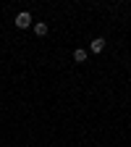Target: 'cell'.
Returning <instances> with one entry per match:
<instances>
[{
	"mask_svg": "<svg viewBox=\"0 0 131 147\" xmlns=\"http://www.w3.org/2000/svg\"><path fill=\"white\" fill-rule=\"evenodd\" d=\"M47 32H50V26H47L45 21H37V24H34V34H37V37H45Z\"/></svg>",
	"mask_w": 131,
	"mask_h": 147,
	"instance_id": "2",
	"label": "cell"
},
{
	"mask_svg": "<svg viewBox=\"0 0 131 147\" xmlns=\"http://www.w3.org/2000/svg\"><path fill=\"white\" fill-rule=\"evenodd\" d=\"M13 24H16L18 29H26V26H32V16H29L26 11H21V13L16 16V21H13Z\"/></svg>",
	"mask_w": 131,
	"mask_h": 147,
	"instance_id": "1",
	"label": "cell"
},
{
	"mask_svg": "<svg viewBox=\"0 0 131 147\" xmlns=\"http://www.w3.org/2000/svg\"><path fill=\"white\" fill-rule=\"evenodd\" d=\"M73 61H76V63H87V50H73Z\"/></svg>",
	"mask_w": 131,
	"mask_h": 147,
	"instance_id": "4",
	"label": "cell"
},
{
	"mask_svg": "<svg viewBox=\"0 0 131 147\" xmlns=\"http://www.w3.org/2000/svg\"><path fill=\"white\" fill-rule=\"evenodd\" d=\"M105 50V40L102 37H95V40H92V53H102Z\"/></svg>",
	"mask_w": 131,
	"mask_h": 147,
	"instance_id": "3",
	"label": "cell"
}]
</instances>
